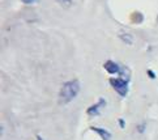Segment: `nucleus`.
Returning a JSON list of instances; mask_svg holds the SVG:
<instances>
[{"instance_id": "9d476101", "label": "nucleus", "mask_w": 158, "mask_h": 140, "mask_svg": "<svg viewBox=\"0 0 158 140\" xmlns=\"http://www.w3.org/2000/svg\"><path fill=\"white\" fill-rule=\"evenodd\" d=\"M119 123H120V126H122V128H123V127H124V121H123V119H120V121H119Z\"/></svg>"}, {"instance_id": "20e7f679", "label": "nucleus", "mask_w": 158, "mask_h": 140, "mask_svg": "<svg viewBox=\"0 0 158 140\" xmlns=\"http://www.w3.org/2000/svg\"><path fill=\"white\" fill-rule=\"evenodd\" d=\"M103 67H105V70L109 72V74H120L122 72L120 66L116 64L115 62H112V60H107L106 63L103 64Z\"/></svg>"}, {"instance_id": "f03ea898", "label": "nucleus", "mask_w": 158, "mask_h": 140, "mask_svg": "<svg viewBox=\"0 0 158 140\" xmlns=\"http://www.w3.org/2000/svg\"><path fill=\"white\" fill-rule=\"evenodd\" d=\"M110 84L122 97L127 96V93H128V79H110Z\"/></svg>"}, {"instance_id": "9b49d317", "label": "nucleus", "mask_w": 158, "mask_h": 140, "mask_svg": "<svg viewBox=\"0 0 158 140\" xmlns=\"http://www.w3.org/2000/svg\"><path fill=\"white\" fill-rule=\"evenodd\" d=\"M37 139H38V140H42V138H41V136H37Z\"/></svg>"}, {"instance_id": "f257e3e1", "label": "nucleus", "mask_w": 158, "mask_h": 140, "mask_svg": "<svg viewBox=\"0 0 158 140\" xmlns=\"http://www.w3.org/2000/svg\"><path fill=\"white\" fill-rule=\"evenodd\" d=\"M78 92H80V83L77 80H71L63 84L59 93V101L60 104H68L73 98L77 97Z\"/></svg>"}, {"instance_id": "1a4fd4ad", "label": "nucleus", "mask_w": 158, "mask_h": 140, "mask_svg": "<svg viewBox=\"0 0 158 140\" xmlns=\"http://www.w3.org/2000/svg\"><path fill=\"white\" fill-rule=\"evenodd\" d=\"M22 2H24L25 4H31V3H34L35 0H22Z\"/></svg>"}, {"instance_id": "0eeeda50", "label": "nucleus", "mask_w": 158, "mask_h": 140, "mask_svg": "<svg viewBox=\"0 0 158 140\" xmlns=\"http://www.w3.org/2000/svg\"><path fill=\"white\" fill-rule=\"evenodd\" d=\"M58 2H59L60 4L65 5V7H69V5L72 4V0H58Z\"/></svg>"}, {"instance_id": "39448f33", "label": "nucleus", "mask_w": 158, "mask_h": 140, "mask_svg": "<svg viewBox=\"0 0 158 140\" xmlns=\"http://www.w3.org/2000/svg\"><path fill=\"white\" fill-rule=\"evenodd\" d=\"M92 131H94V132H97L98 135L102 138L103 140H110L111 139V134L107 131V130H105V128H99V127H92Z\"/></svg>"}, {"instance_id": "423d86ee", "label": "nucleus", "mask_w": 158, "mask_h": 140, "mask_svg": "<svg viewBox=\"0 0 158 140\" xmlns=\"http://www.w3.org/2000/svg\"><path fill=\"white\" fill-rule=\"evenodd\" d=\"M120 38H122V41H124V42L128 43V45H132V42H133L132 37L129 36V34H122V36H120Z\"/></svg>"}, {"instance_id": "7ed1b4c3", "label": "nucleus", "mask_w": 158, "mask_h": 140, "mask_svg": "<svg viewBox=\"0 0 158 140\" xmlns=\"http://www.w3.org/2000/svg\"><path fill=\"white\" fill-rule=\"evenodd\" d=\"M106 105V101L103 100V98H101L97 104H94V105H92L90 108L88 109V114L90 115V117H94V115H98L99 114V111H101V109L103 108V106Z\"/></svg>"}, {"instance_id": "6e6552de", "label": "nucleus", "mask_w": 158, "mask_h": 140, "mask_svg": "<svg viewBox=\"0 0 158 140\" xmlns=\"http://www.w3.org/2000/svg\"><path fill=\"white\" fill-rule=\"evenodd\" d=\"M148 74H149V76L152 77V79H154V77H156V75H154V72H153V71H150V70H149V71H148Z\"/></svg>"}]
</instances>
